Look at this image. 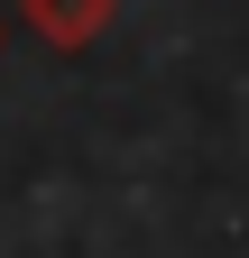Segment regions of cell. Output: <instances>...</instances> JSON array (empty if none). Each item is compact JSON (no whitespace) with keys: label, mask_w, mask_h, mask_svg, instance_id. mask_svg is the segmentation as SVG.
Listing matches in <instances>:
<instances>
[{"label":"cell","mask_w":249,"mask_h":258,"mask_svg":"<svg viewBox=\"0 0 249 258\" xmlns=\"http://www.w3.org/2000/svg\"><path fill=\"white\" fill-rule=\"evenodd\" d=\"M19 19L37 28V37L55 55H83L92 37H111V19H120V0H19Z\"/></svg>","instance_id":"obj_1"}]
</instances>
